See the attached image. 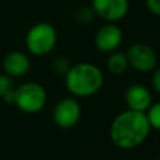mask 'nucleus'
<instances>
[{"label": "nucleus", "instance_id": "obj_1", "mask_svg": "<svg viewBox=\"0 0 160 160\" xmlns=\"http://www.w3.org/2000/svg\"><path fill=\"white\" fill-rule=\"evenodd\" d=\"M150 131L151 128L145 112L128 109L115 116L110 125L109 135L116 148L130 150L141 145Z\"/></svg>", "mask_w": 160, "mask_h": 160}, {"label": "nucleus", "instance_id": "obj_7", "mask_svg": "<svg viewBox=\"0 0 160 160\" xmlns=\"http://www.w3.org/2000/svg\"><path fill=\"white\" fill-rule=\"evenodd\" d=\"M91 8L100 19L116 22L128 15L130 5L129 0H91Z\"/></svg>", "mask_w": 160, "mask_h": 160}, {"label": "nucleus", "instance_id": "obj_10", "mask_svg": "<svg viewBox=\"0 0 160 160\" xmlns=\"http://www.w3.org/2000/svg\"><path fill=\"white\" fill-rule=\"evenodd\" d=\"M2 68L11 78H19L30 70V59L21 51H10L2 60Z\"/></svg>", "mask_w": 160, "mask_h": 160}, {"label": "nucleus", "instance_id": "obj_2", "mask_svg": "<svg viewBox=\"0 0 160 160\" xmlns=\"http://www.w3.org/2000/svg\"><path fill=\"white\" fill-rule=\"evenodd\" d=\"M104 74L99 66L91 62H78L71 65L65 74L66 90L74 98H89L101 90Z\"/></svg>", "mask_w": 160, "mask_h": 160}, {"label": "nucleus", "instance_id": "obj_17", "mask_svg": "<svg viewBox=\"0 0 160 160\" xmlns=\"http://www.w3.org/2000/svg\"><path fill=\"white\" fill-rule=\"evenodd\" d=\"M151 85L152 89L160 94V68H155L152 70V75H151Z\"/></svg>", "mask_w": 160, "mask_h": 160}, {"label": "nucleus", "instance_id": "obj_11", "mask_svg": "<svg viewBox=\"0 0 160 160\" xmlns=\"http://www.w3.org/2000/svg\"><path fill=\"white\" fill-rule=\"evenodd\" d=\"M106 68L114 75L124 74L126 71V69L129 68L126 54L122 51H118V50L110 52V55L106 60Z\"/></svg>", "mask_w": 160, "mask_h": 160}, {"label": "nucleus", "instance_id": "obj_3", "mask_svg": "<svg viewBox=\"0 0 160 160\" xmlns=\"http://www.w3.org/2000/svg\"><path fill=\"white\" fill-rule=\"evenodd\" d=\"M48 100L46 90L38 82H25L15 88L14 104L26 114H36L42 110Z\"/></svg>", "mask_w": 160, "mask_h": 160}, {"label": "nucleus", "instance_id": "obj_6", "mask_svg": "<svg viewBox=\"0 0 160 160\" xmlns=\"http://www.w3.org/2000/svg\"><path fill=\"white\" fill-rule=\"evenodd\" d=\"M81 118V105L75 98H64L54 106L52 120L61 129L75 126Z\"/></svg>", "mask_w": 160, "mask_h": 160}, {"label": "nucleus", "instance_id": "obj_18", "mask_svg": "<svg viewBox=\"0 0 160 160\" xmlns=\"http://www.w3.org/2000/svg\"><path fill=\"white\" fill-rule=\"evenodd\" d=\"M158 160H160V159H158Z\"/></svg>", "mask_w": 160, "mask_h": 160}, {"label": "nucleus", "instance_id": "obj_15", "mask_svg": "<svg viewBox=\"0 0 160 160\" xmlns=\"http://www.w3.org/2000/svg\"><path fill=\"white\" fill-rule=\"evenodd\" d=\"M51 68H52V70H54L55 74H58V75H64V76H65V74H66V72L69 71V69L71 68V62H70V60H69L68 58H65V56H58V58H55V59L52 60Z\"/></svg>", "mask_w": 160, "mask_h": 160}, {"label": "nucleus", "instance_id": "obj_13", "mask_svg": "<svg viewBox=\"0 0 160 160\" xmlns=\"http://www.w3.org/2000/svg\"><path fill=\"white\" fill-rule=\"evenodd\" d=\"M145 115L150 128L155 130H160V101L151 104L149 109L145 111Z\"/></svg>", "mask_w": 160, "mask_h": 160}, {"label": "nucleus", "instance_id": "obj_14", "mask_svg": "<svg viewBox=\"0 0 160 160\" xmlns=\"http://www.w3.org/2000/svg\"><path fill=\"white\" fill-rule=\"evenodd\" d=\"M95 12L91 8V5H82L80 6L75 12V19L81 25H88L95 19Z\"/></svg>", "mask_w": 160, "mask_h": 160}, {"label": "nucleus", "instance_id": "obj_8", "mask_svg": "<svg viewBox=\"0 0 160 160\" xmlns=\"http://www.w3.org/2000/svg\"><path fill=\"white\" fill-rule=\"evenodd\" d=\"M122 30L115 22H106L98 29L94 36V45L101 52H112L122 42Z\"/></svg>", "mask_w": 160, "mask_h": 160}, {"label": "nucleus", "instance_id": "obj_4", "mask_svg": "<svg viewBox=\"0 0 160 160\" xmlns=\"http://www.w3.org/2000/svg\"><path fill=\"white\" fill-rule=\"evenodd\" d=\"M56 30L51 24L38 22L28 31L25 42L28 50L31 54L36 56H42L52 51L56 45Z\"/></svg>", "mask_w": 160, "mask_h": 160}, {"label": "nucleus", "instance_id": "obj_5", "mask_svg": "<svg viewBox=\"0 0 160 160\" xmlns=\"http://www.w3.org/2000/svg\"><path fill=\"white\" fill-rule=\"evenodd\" d=\"M125 54L129 65L139 72H150L156 68V52L148 44L135 42L128 49Z\"/></svg>", "mask_w": 160, "mask_h": 160}, {"label": "nucleus", "instance_id": "obj_9", "mask_svg": "<svg viewBox=\"0 0 160 160\" xmlns=\"http://www.w3.org/2000/svg\"><path fill=\"white\" fill-rule=\"evenodd\" d=\"M125 102L128 109L145 112L152 104V95L145 85L132 84L125 91Z\"/></svg>", "mask_w": 160, "mask_h": 160}, {"label": "nucleus", "instance_id": "obj_12", "mask_svg": "<svg viewBox=\"0 0 160 160\" xmlns=\"http://www.w3.org/2000/svg\"><path fill=\"white\" fill-rule=\"evenodd\" d=\"M14 92H15V84L10 75L6 72L0 74V98L9 104H14Z\"/></svg>", "mask_w": 160, "mask_h": 160}, {"label": "nucleus", "instance_id": "obj_16", "mask_svg": "<svg viewBox=\"0 0 160 160\" xmlns=\"http://www.w3.org/2000/svg\"><path fill=\"white\" fill-rule=\"evenodd\" d=\"M145 5L152 15L160 18V0H145Z\"/></svg>", "mask_w": 160, "mask_h": 160}]
</instances>
